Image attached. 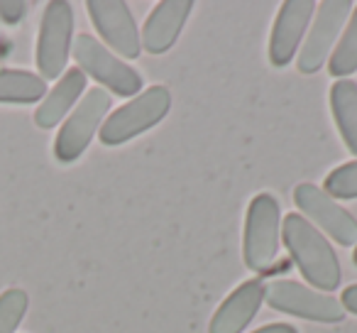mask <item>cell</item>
<instances>
[{"instance_id": "6da1fadb", "label": "cell", "mask_w": 357, "mask_h": 333, "mask_svg": "<svg viewBox=\"0 0 357 333\" xmlns=\"http://www.w3.org/2000/svg\"><path fill=\"white\" fill-rule=\"evenodd\" d=\"M282 238L294 265L311 287H318V292H333L340 287L342 269L335 248L301 214L284 216Z\"/></svg>"}, {"instance_id": "7a4b0ae2", "label": "cell", "mask_w": 357, "mask_h": 333, "mask_svg": "<svg viewBox=\"0 0 357 333\" xmlns=\"http://www.w3.org/2000/svg\"><path fill=\"white\" fill-rule=\"evenodd\" d=\"M169 108H172V94L167 86H149L142 94L135 96L130 103L120 105L105 118V123L98 130L100 142L105 147H118V145L130 142L137 135L162 123Z\"/></svg>"}, {"instance_id": "3957f363", "label": "cell", "mask_w": 357, "mask_h": 333, "mask_svg": "<svg viewBox=\"0 0 357 333\" xmlns=\"http://www.w3.org/2000/svg\"><path fill=\"white\" fill-rule=\"evenodd\" d=\"M282 209L272 194H257L250 201L245 219L243 260L252 272H267L279 265Z\"/></svg>"}, {"instance_id": "277c9868", "label": "cell", "mask_w": 357, "mask_h": 333, "mask_svg": "<svg viewBox=\"0 0 357 333\" xmlns=\"http://www.w3.org/2000/svg\"><path fill=\"white\" fill-rule=\"evenodd\" d=\"M79 69L93 81H98L100 89L120 96V98H135L142 94V76L137 69L125 64L120 57H115L103 42H98L93 35H79L71 47Z\"/></svg>"}, {"instance_id": "5b68a950", "label": "cell", "mask_w": 357, "mask_h": 333, "mask_svg": "<svg viewBox=\"0 0 357 333\" xmlns=\"http://www.w3.org/2000/svg\"><path fill=\"white\" fill-rule=\"evenodd\" d=\"M113 98L105 89L96 86L84 94V98L76 103V108L66 115V120L61 123V130L56 133L54 140V157L61 164H71L89 149L93 135L100 130V125L105 123Z\"/></svg>"}, {"instance_id": "8992f818", "label": "cell", "mask_w": 357, "mask_h": 333, "mask_svg": "<svg viewBox=\"0 0 357 333\" xmlns=\"http://www.w3.org/2000/svg\"><path fill=\"white\" fill-rule=\"evenodd\" d=\"M74 47V8L66 0H52L42 13L35 61L45 81L61 79Z\"/></svg>"}, {"instance_id": "52a82bcc", "label": "cell", "mask_w": 357, "mask_h": 333, "mask_svg": "<svg viewBox=\"0 0 357 333\" xmlns=\"http://www.w3.org/2000/svg\"><path fill=\"white\" fill-rule=\"evenodd\" d=\"M264 299L274 311L316 323H340L347 313L335 297L294 279H272L264 284Z\"/></svg>"}, {"instance_id": "ba28073f", "label": "cell", "mask_w": 357, "mask_h": 333, "mask_svg": "<svg viewBox=\"0 0 357 333\" xmlns=\"http://www.w3.org/2000/svg\"><path fill=\"white\" fill-rule=\"evenodd\" d=\"M352 3L350 0H326L313 15V25L308 27L303 45L298 50L296 66L301 74H316L331 59L347 20H350Z\"/></svg>"}, {"instance_id": "9c48e42d", "label": "cell", "mask_w": 357, "mask_h": 333, "mask_svg": "<svg viewBox=\"0 0 357 333\" xmlns=\"http://www.w3.org/2000/svg\"><path fill=\"white\" fill-rule=\"evenodd\" d=\"M294 204L301 209L306 221L313 228H321L323 233L331 235L335 243L350 245L357 243V219L347 209H342L333 196H328L321 186L303 182L294 189Z\"/></svg>"}, {"instance_id": "30bf717a", "label": "cell", "mask_w": 357, "mask_h": 333, "mask_svg": "<svg viewBox=\"0 0 357 333\" xmlns=\"http://www.w3.org/2000/svg\"><path fill=\"white\" fill-rule=\"evenodd\" d=\"M86 10L93 22L96 32L103 37V42L113 52H118L125 59H137L142 52L139 30L135 22L130 6L123 0H89Z\"/></svg>"}, {"instance_id": "8fae6325", "label": "cell", "mask_w": 357, "mask_h": 333, "mask_svg": "<svg viewBox=\"0 0 357 333\" xmlns=\"http://www.w3.org/2000/svg\"><path fill=\"white\" fill-rule=\"evenodd\" d=\"M316 3L313 0H287L277 13L272 35H269V61L272 66L291 64L303 45V37L308 32L313 15H316Z\"/></svg>"}, {"instance_id": "7c38bea8", "label": "cell", "mask_w": 357, "mask_h": 333, "mask_svg": "<svg viewBox=\"0 0 357 333\" xmlns=\"http://www.w3.org/2000/svg\"><path fill=\"white\" fill-rule=\"evenodd\" d=\"M191 10H194L191 0H162V3H157L144 20L142 32H139V42H142L144 52L147 54H164L172 50L184 30Z\"/></svg>"}, {"instance_id": "4fadbf2b", "label": "cell", "mask_w": 357, "mask_h": 333, "mask_svg": "<svg viewBox=\"0 0 357 333\" xmlns=\"http://www.w3.org/2000/svg\"><path fill=\"white\" fill-rule=\"evenodd\" d=\"M262 302H264L262 279H245L215 309L213 318H211L208 333H243L250 326V321L257 316Z\"/></svg>"}, {"instance_id": "5bb4252c", "label": "cell", "mask_w": 357, "mask_h": 333, "mask_svg": "<svg viewBox=\"0 0 357 333\" xmlns=\"http://www.w3.org/2000/svg\"><path fill=\"white\" fill-rule=\"evenodd\" d=\"M86 74L74 66V69H66L61 74V79L54 84V89L47 91V96L42 98V103L35 110V123L42 130H52L59 123H64L66 115L76 108L81 98L86 94Z\"/></svg>"}, {"instance_id": "9a60e30c", "label": "cell", "mask_w": 357, "mask_h": 333, "mask_svg": "<svg viewBox=\"0 0 357 333\" xmlns=\"http://www.w3.org/2000/svg\"><path fill=\"white\" fill-rule=\"evenodd\" d=\"M331 110L345 147L357 157V84L337 79L331 86Z\"/></svg>"}, {"instance_id": "2e32d148", "label": "cell", "mask_w": 357, "mask_h": 333, "mask_svg": "<svg viewBox=\"0 0 357 333\" xmlns=\"http://www.w3.org/2000/svg\"><path fill=\"white\" fill-rule=\"evenodd\" d=\"M47 81L35 71L0 69V103L30 105L47 96Z\"/></svg>"}, {"instance_id": "e0dca14e", "label": "cell", "mask_w": 357, "mask_h": 333, "mask_svg": "<svg viewBox=\"0 0 357 333\" xmlns=\"http://www.w3.org/2000/svg\"><path fill=\"white\" fill-rule=\"evenodd\" d=\"M328 71L335 76V81L357 71V8L350 13V20H347L345 30H342L331 59H328Z\"/></svg>"}, {"instance_id": "ac0fdd59", "label": "cell", "mask_w": 357, "mask_h": 333, "mask_svg": "<svg viewBox=\"0 0 357 333\" xmlns=\"http://www.w3.org/2000/svg\"><path fill=\"white\" fill-rule=\"evenodd\" d=\"M30 309V297L25 289L8 287L0 294V333H15Z\"/></svg>"}, {"instance_id": "d6986e66", "label": "cell", "mask_w": 357, "mask_h": 333, "mask_svg": "<svg viewBox=\"0 0 357 333\" xmlns=\"http://www.w3.org/2000/svg\"><path fill=\"white\" fill-rule=\"evenodd\" d=\"M323 191L333 199H357V159L335 167L323 182Z\"/></svg>"}, {"instance_id": "ffe728a7", "label": "cell", "mask_w": 357, "mask_h": 333, "mask_svg": "<svg viewBox=\"0 0 357 333\" xmlns=\"http://www.w3.org/2000/svg\"><path fill=\"white\" fill-rule=\"evenodd\" d=\"M27 3L22 0H0V20L8 22V25H15L25 17Z\"/></svg>"}, {"instance_id": "44dd1931", "label": "cell", "mask_w": 357, "mask_h": 333, "mask_svg": "<svg viewBox=\"0 0 357 333\" xmlns=\"http://www.w3.org/2000/svg\"><path fill=\"white\" fill-rule=\"evenodd\" d=\"M342 309L350 313H357V284H350V287L342 289V299H340Z\"/></svg>"}, {"instance_id": "7402d4cb", "label": "cell", "mask_w": 357, "mask_h": 333, "mask_svg": "<svg viewBox=\"0 0 357 333\" xmlns=\"http://www.w3.org/2000/svg\"><path fill=\"white\" fill-rule=\"evenodd\" d=\"M252 333H298L291 323H269V326H262Z\"/></svg>"}, {"instance_id": "603a6c76", "label": "cell", "mask_w": 357, "mask_h": 333, "mask_svg": "<svg viewBox=\"0 0 357 333\" xmlns=\"http://www.w3.org/2000/svg\"><path fill=\"white\" fill-rule=\"evenodd\" d=\"M352 262L357 265V248H355V253H352Z\"/></svg>"}]
</instances>
